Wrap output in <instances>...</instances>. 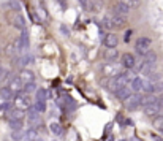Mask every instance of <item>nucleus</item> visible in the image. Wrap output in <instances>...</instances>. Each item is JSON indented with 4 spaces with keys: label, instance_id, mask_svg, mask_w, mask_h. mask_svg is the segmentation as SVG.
<instances>
[{
    "label": "nucleus",
    "instance_id": "1",
    "mask_svg": "<svg viewBox=\"0 0 163 141\" xmlns=\"http://www.w3.org/2000/svg\"><path fill=\"white\" fill-rule=\"evenodd\" d=\"M128 73H119L116 76H111V79L108 81V90L111 92H116V90H119L122 86L128 84Z\"/></svg>",
    "mask_w": 163,
    "mask_h": 141
},
{
    "label": "nucleus",
    "instance_id": "2",
    "mask_svg": "<svg viewBox=\"0 0 163 141\" xmlns=\"http://www.w3.org/2000/svg\"><path fill=\"white\" fill-rule=\"evenodd\" d=\"M13 102H15V106L16 108H21V110H29V108L33 106V103H32V98L29 94H16V97L13 98Z\"/></svg>",
    "mask_w": 163,
    "mask_h": 141
},
{
    "label": "nucleus",
    "instance_id": "3",
    "mask_svg": "<svg viewBox=\"0 0 163 141\" xmlns=\"http://www.w3.org/2000/svg\"><path fill=\"white\" fill-rule=\"evenodd\" d=\"M151 44H152V40L149 37H139L136 40V44H135V49L139 56H146V54L151 51Z\"/></svg>",
    "mask_w": 163,
    "mask_h": 141
},
{
    "label": "nucleus",
    "instance_id": "4",
    "mask_svg": "<svg viewBox=\"0 0 163 141\" xmlns=\"http://www.w3.org/2000/svg\"><path fill=\"white\" fill-rule=\"evenodd\" d=\"M162 106H163V97H158L157 102H154V103H151V105H147V106H144V114L149 116V117L157 116L158 113H160Z\"/></svg>",
    "mask_w": 163,
    "mask_h": 141
},
{
    "label": "nucleus",
    "instance_id": "5",
    "mask_svg": "<svg viewBox=\"0 0 163 141\" xmlns=\"http://www.w3.org/2000/svg\"><path fill=\"white\" fill-rule=\"evenodd\" d=\"M125 106H127L128 110H136L138 106H141V95L133 92L127 100H125Z\"/></svg>",
    "mask_w": 163,
    "mask_h": 141
},
{
    "label": "nucleus",
    "instance_id": "6",
    "mask_svg": "<svg viewBox=\"0 0 163 141\" xmlns=\"http://www.w3.org/2000/svg\"><path fill=\"white\" fill-rule=\"evenodd\" d=\"M8 87L13 90V94H19L24 90V81H22L19 76H16V78H11L10 79V84H8Z\"/></svg>",
    "mask_w": 163,
    "mask_h": 141
},
{
    "label": "nucleus",
    "instance_id": "7",
    "mask_svg": "<svg viewBox=\"0 0 163 141\" xmlns=\"http://www.w3.org/2000/svg\"><path fill=\"white\" fill-rule=\"evenodd\" d=\"M108 17H109V21H111V24H113L114 29H122V27L125 25V22H127V19H125L127 16H120V15H116V13L109 15Z\"/></svg>",
    "mask_w": 163,
    "mask_h": 141
},
{
    "label": "nucleus",
    "instance_id": "8",
    "mask_svg": "<svg viewBox=\"0 0 163 141\" xmlns=\"http://www.w3.org/2000/svg\"><path fill=\"white\" fill-rule=\"evenodd\" d=\"M120 70H122V65H116L114 62H108L106 65L103 67V73H106L108 76H116L120 73Z\"/></svg>",
    "mask_w": 163,
    "mask_h": 141
},
{
    "label": "nucleus",
    "instance_id": "9",
    "mask_svg": "<svg viewBox=\"0 0 163 141\" xmlns=\"http://www.w3.org/2000/svg\"><path fill=\"white\" fill-rule=\"evenodd\" d=\"M120 65H122L124 68H132L136 65V59H135L133 54H130V52H125L124 56H122V60H120Z\"/></svg>",
    "mask_w": 163,
    "mask_h": 141
},
{
    "label": "nucleus",
    "instance_id": "10",
    "mask_svg": "<svg viewBox=\"0 0 163 141\" xmlns=\"http://www.w3.org/2000/svg\"><path fill=\"white\" fill-rule=\"evenodd\" d=\"M114 94H116V97H117L120 102H125V100H127L130 95L133 94V90L130 89V86H128V84H125V86H122V87H120L119 90H116Z\"/></svg>",
    "mask_w": 163,
    "mask_h": 141
},
{
    "label": "nucleus",
    "instance_id": "11",
    "mask_svg": "<svg viewBox=\"0 0 163 141\" xmlns=\"http://www.w3.org/2000/svg\"><path fill=\"white\" fill-rule=\"evenodd\" d=\"M128 86H130V89H132L135 94L141 92V90H143V78L135 76V78H132V79L128 81Z\"/></svg>",
    "mask_w": 163,
    "mask_h": 141
},
{
    "label": "nucleus",
    "instance_id": "12",
    "mask_svg": "<svg viewBox=\"0 0 163 141\" xmlns=\"http://www.w3.org/2000/svg\"><path fill=\"white\" fill-rule=\"evenodd\" d=\"M130 11H132V8H128V7L122 2V0H119V2L114 5V11H113V13H116V15H120V16H127Z\"/></svg>",
    "mask_w": 163,
    "mask_h": 141
},
{
    "label": "nucleus",
    "instance_id": "13",
    "mask_svg": "<svg viewBox=\"0 0 163 141\" xmlns=\"http://www.w3.org/2000/svg\"><path fill=\"white\" fill-rule=\"evenodd\" d=\"M8 119H16V121H22L25 116V110H21V108H13L7 113Z\"/></svg>",
    "mask_w": 163,
    "mask_h": 141
},
{
    "label": "nucleus",
    "instance_id": "14",
    "mask_svg": "<svg viewBox=\"0 0 163 141\" xmlns=\"http://www.w3.org/2000/svg\"><path fill=\"white\" fill-rule=\"evenodd\" d=\"M103 43H105L106 48H116L119 44V38H117V35H114V33H111V32H109L108 35H105Z\"/></svg>",
    "mask_w": 163,
    "mask_h": 141
},
{
    "label": "nucleus",
    "instance_id": "15",
    "mask_svg": "<svg viewBox=\"0 0 163 141\" xmlns=\"http://www.w3.org/2000/svg\"><path fill=\"white\" fill-rule=\"evenodd\" d=\"M103 57H105L106 62H116L119 59V51L116 48H106Z\"/></svg>",
    "mask_w": 163,
    "mask_h": 141
},
{
    "label": "nucleus",
    "instance_id": "16",
    "mask_svg": "<svg viewBox=\"0 0 163 141\" xmlns=\"http://www.w3.org/2000/svg\"><path fill=\"white\" fill-rule=\"evenodd\" d=\"M143 63L144 65H151V67H155V63H157V54L155 52H152V51H149L146 56H143Z\"/></svg>",
    "mask_w": 163,
    "mask_h": 141
},
{
    "label": "nucleus",
    "instance_id": "17",
    "mask_svg": "<svg viewBox=\"0 0 163 141\" xmlns=\"http://www.w3.org/2000/svg\"><path fill=\"white\" fill-rule=\"evenodd\" d=\"M29 110H30V111H29V122H30L32 125H35V124H40V122H41L40 113L36 111L33 106H32V108H29Z\"/></svg>",
    "mask_w": 163,
    "mask_h": 141
},
{
    "label": "nucleus",
    "instance_id": "18",
    "mask_svg": "<svg viewBox=\"0 0 163 141\" xmlns=\"http://www.w3.org/2000/svg\"><path fill=\"white\" fill-rule=\"evenodd\" d=\"M0 98H3L5 102H10V100L15 98V94H13V90L8 87H0Z\"/></svg>",
    "mask_w": 163,
    "mask_h": 141
},
{
    "label": "nucleus",
    "instance_id": "19",
    "mask_svg": "<svg viewBox=\"0 0 163 141\" xmlns=\"http://www.w3.org/2000/svg\"><path fill=\"white\" fill-rule=\"evenodd\" d=\"M19 78L24 81V84H25V83H30V81H35V75L32 73L30 70H21Z\"/></svg>",
    "mask_w": 163,
    "mask_h": 141
},
{
    "label": "nucleus",
    "instance_id": "20",
    "mask_svg": "<svg viewBox=\"0 0 163 141\" xmlns=\"http://www.w3.org/2000/svg\"><path fill=\"white\" fill-rule=\"evenodd\" d=\"M157 98L154 94H146V95H141V106H147V105H151L154 102H157Z\"/></svg>",
    "mask_w": 163,
    "mask_h": 141
},
{
    "label": "nucleus",
    "instance_id": "21",
    "mask_svg": "<svg viewBox=\"0 0 163 141\" xmlns=\"http://www.w3.org/2000/svg\"><path fill=\"white\" fill-rule=\"evenodd\" d=\"M13 21H15V22H13V25L17 27L19 30H24V29H25V19H24V17H22L21 15H16Z\"/></svg>",
    "mask_w": 163,
    "mask_h": 141
},
{
    "label": "nucleus",
    "instance_id": "22",
    "mask_svg": "<svg viewBox=\"0 0 163 141\" xmlns=\"http://www.w3.org/2000/svg\"><path fill=\"white\" fill-rule=\"evenodd\" d=\"M48 95H49L48 90H44V89H38V90H36V100H35V102L46 103V98H48Z\"/></svg>",
    "mask_w": 163,
    "mask_h": 141
},
{
    "label": "nucleus",
    "instance_id": "23",
    "mask_svg": "<svg viewBox=\"0 0 163 141\" xmlns=\"http://www.w3.org/2000/svg\"><path fill=\"white\" fill-rule=\"evenodd\" d=\"M30 62H32V56H29V54H25V56L17 59V65L19 67H25L27 63H30Z\"/></svg>",
    "mask_w": 163,
    "mask_h": 141
},
{
    "label": "nucleus",
    "instance_id": "24",
    "mask_svg": "<svg viewBox=\"0 0 163 141\" xmlns=\"http://www.w3.org/2000/svg\"><path fill=\"white\" fill-rule=\"evenodd\" d=\"M35 89H36L35 81H30V83H25V84H24V92H25V94H32V92H35Z\"/></svg>",
    "mask_w": 163,
    "mask_h": 141
},
{
    "label": "nucleus",
    "instance_id": "25",
    "mask_svg": "<svg viewBox=\"0 0 163 141\" xmlns=\"http://www.w3.org/2000/svg\"><path fill=\"white\" fill-rule=\"evenodd\" d=\"M10 127H11L13 130H22V121L10 119Z\"/></svg>",
    "mask_w": 163,
    "mask_h": 141
},
{
    "label": "nucleus",
    "instance_id": "26",
    "mask_svg": "<svg viewBox=\"0 0 163 141\" xmlns=\"http://www.w3.org/2000/svg\"><path fill=\"white\" fill-rule=\"evenodd\" d=\"M49 129H51V132H52L54 135H60V125L57 124V122H51Z\"/></svg>",
    "mask_w": 163,
    "mask_h": 141
},
{
    "label": "nucleus",
    "instance_id": "27",
    "mask_svg": "<svg viewBox=\"0 0 163 141\" xmlns=\"http://www.w3.org/2000/svg\"><path fill=\"white\" fill-rule=\"evenodd\" d=\"M13 140H15V141H21L22 138H24V133H22V132L21 130H13Z\"/></svg>",
    "mask_w": 163,
    "mask_h": 141
},
{
    "label": "nucleus",
    "instance_id": "28",
    "mask_svg": "<svg viewBox=\"0 0 163 141\" xmlns=\"http://www.w3.org/2000/svg\"><path fill=\"white\" fill-rule=\"evenodd\" d=\"M122 2H124L128 8H136V7L139 5V0H122Z\"/></svg>",
    "mask_w": 163,
    "mask_h": 141
},
{
    "label": "nucleus",
    "instance_id": "29",
    "mask_svg": "<svg viewBox=\"0 0 163 141\" xmlns=\"http://www.w3.org/2000/svg\"><path fill=\"white\" fill-rule=\"evenodd\" d=\"M154 127H155V129H158V130H163V116L157 117V119L154 121Z\"/></svg>",
    "mask_w": 163,
    "mask_h": 141
},
{
    "label": "nucleus",
    "instance_id": "30",
    "mask_svg": "<svg viewBox=\"0 0 163 141\" xmlns=\"http://www.w3.org/2000/svg\"><path fill=\"white\" fill-rule=\"evenodd\" d=\"M35 110L38 113H44L46 111V103H40V102H35Z\"/></svg>",
    "mask_w": 163,
    "mask_h": 141
},
{
    "label": "nucleus",
    "instance_id": "31",
    "mask_svg": "<svg viewBox=\"0 0 163 141\" xmlns=\"http://www.w3.org/2000/svg\"><path fill=\"white\" fill-rule=\"evenodd\" d=\"M27 136H29V140L33 141V140H36V136H38V135H36V132L33 129H30L29 132H27Z\"/></svg>",
    "mask_w": 163,
    "mask_h": 141
},
{
    "label": "nucleus",
    "instance_id": "32",
    "mask_svg": "<svg viewBox=\"0 0 163 141\" xmlns=\"http://www.w3.org/2000/svg\"><path fill=\"white\" fill-rule=\"evenodd\" d=\"M60 30H62L63 33H65V35H67V37H68V29H67V27H65V25H60Z\"/></svg>",
    "mask_w": 163,
    "mask_h": 141
},
{
    "label": "nucleus",
    "instance_id": "33",
    "mask_svg": "<svg viewBox=\"0 0 163 141\" xmlns=\"http://www.w3.org/2000/svg\"><path fill=\"white\" fill-rule=\"evenodd\" d=\"M130 35H132V30H127V33H125V41L130 40Z\"/></svg>",
    "mask_w": 163,
    "mask_h": 141
},
{
    "label": "nucleus",
    "instance_id": "34",
    "mask_svg": "<svg viewBox=\"0 0 163 141\" xmlns=\"http://www.w3.org/2000/svg\"><path fill=\"white\" fill-rule=\"evenodd\" d=\"M11 7L15 8V10H19V3H16V2H11Z\"/></svg>",
    "mask_w": 163,
    "mask_h": 141
},
{
    "label": "nucleus",
    "instance_id": "35",
    "mask_svg": "<svg viewBox=\"0 0 163 141\" xmlns=\"http://www.w3.org/2000/svg\"><path fill=\"white\" fill-rule=\"evenodd\" d=\"M79 2H81L82 5H86V2H87V0H79Z\"/></svg>",
    "mask_w": 163,
    "mask_h": 141
},
{
    "label": "nucleus",
    "instance_id": "36",
    "mask_svg": "<svg viewBox=\"0 0 163 141\" xmlns=\"http://www.w3.org/2000/svg\"><path fill=\"white\" fill-rule=\"evenodd\" d=\"M0 111H3V105L2 103H0Z\"/></svg>",
    "mask_w": 163,
    "mask_h": 141
},
{
    "label": "nucleus",
    "instance_id": "37",
    "mask_svg": "<svg viewBox=\"0 0 163 141\" xmlns=\"http://www.w3.org/2000/svg\"><path fill=\"white\" fill-rule=\"evenodd\" d=\"M160 132H162V135H163V130H160Z\"/></svg>",
    "mask_w": 163,
    "mask_h": 141
},
{
    "label": "nucleus",
    "instance_id": "38",
    "mask_svg": "<svg viewBox=\"0 0 163 141\" xmlns=\"http://www.w3.org/2000/svg\"><path fill=\"white\" fill-rule=\"evenodd\" d=\"M0 70H2V65H0Z\"/></svg>",
    "mask_w": 163,
    "mask_h": 141
}]
</instances>
